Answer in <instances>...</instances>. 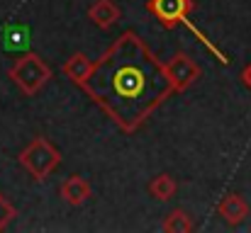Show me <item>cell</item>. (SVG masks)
I'll return each mask as SVG.
<instances>
[{"label": "cell", "instance_id": "obj_1", "mask_svg": "<svg viewBox=\"0 0 251 233\" xmlns=\"http://www.w3.org/2000/svg\"><path fill=\"white\" fill-rule=\"evenodd\" d=\"M81 87L122 131H137L173 95L166 66L134 32H125L93 64Z\"/></svg>", "mask_w": 251, "mask_h": 233}, {"label": "cell", "instance_id": "obj_2", "mask_svg": "<svg viewBox=\"0 0 251 233\" xmlns=\"http://www.w3.org/2000/svg\"><path fill=\"white\" fill-rule=\"evenodd\" d=\"M20 163H22V168H25L34 180H44V177H49V175L59 168L61 153H59V148H56L49 139L37 136L32 144H27V146L22 148Z\"/></svg>", "mask_w": 251, "mask_h": 233}, {"label": "cell", "instance_id": "obj_3", "mask_svg": "<svg viewBox=\"0 0 251 233\" xmlns=\"http://www.w3.org/2000/svg\"><path fill=\"white\" fill-rule=\"evenodd\" d=\"M51 78L49 66L42 61V56L37 54H25L22 59H17L10 68V80L25 92V95H37L47 80Z\"/></svg>", "mask_w": 251, "mask_h": 233}, {"label": "cell", "instance_id": "obj_4", "mask_svg": "<svg viewBox=\"0 0 251 233\" xmlns=\"http://www.w3.org/2000/svg\"><path fill=\"white\" fill-rule=\"evenodd\" d=\"M166 73L171 78V85H173V92H180V90H188L198 78H200V66L188 56V54H176L171 61L166 64Z\"/></svg>", "mask_w": 251, "mask_h": 233}, {"label": "cell", "instance_id": "obj_5", "mask_svg": "<svg viewBox=\"0 0 251 233\" xmlns=\"http://www.w3.org/2000/svg\"><path fill=\"white\" fill-rule=\"evenodd\" d=\"M147 10L164 27H176L193 10V0H149L147 2Z\"/></svg>", "mask_w": 251, "mask_h": 233}, {"label": "cell", "instance_id": "obj_6", "mask_svg": "<svg viewBox=\"0 0 251 233\" xmlns=\"http://www.w3.org/2000/svg\"><path fill=\"white\" fill-rule=\"evenodd\" d=\"M217 212H220V216H222L229 226H239V224L249 216V204L242 199V194L229 192V194H225L222 202L217 204Z\"/></svg>", "mask_w": 251, "mask_h": 233}, {"label": "cell", "instance_id": "obj_7", "mask_svg": "<svg viewBox=\"0 0 251 233\" xmlns=\"http://www.w3.org/2000/svg\"><path fill=\"white\" fill-rule=\"evenodd\" d=\"M61 197L71 204V207H81L85 199L90 197V185L81 175H71L61 182Z\"/></svg>", "mask_w": 251, "mask_h": 233}, {"label": "cell", "instance_id": "obj_8", "mask_svg": "<svg viewBox=\"0 0 251 233\" xmlns=\"http://www.w3.org/2000/svg\"><path fill=\"white\" fill-rule=\"evenodd\" d=\"M88 17H90L93 24H98L100 29H107V27H112V24L122 17V12H120V7H117L112 0H98V2L88 10Z\"/></svg>", "mask_w": 251, "mask_h": 233}, {"label": "cell", "instance_id": "obj_9", "mask_svg": "<svg viewBox=\"0 0 251 233\" xmlns=\"http://www.w3.org/2000/svg\"><path fill=\"white\" fill-rule=\"evenodd\" d=\"M90 68H93V61L85 54H74L64 64V76L69 78L71 83H76V85H83L88 73H90Z\"/></svg>", "mask_w": 251, "mask_h": 233}, {"label": "cell", "instance_id": "obj_10", "mask_svg": "<svg viewBox=\"0 0 251 233\" xmlns=\"http://www.w3.org/2000/svg\"><path fill=\"white\" fill-rule=\"evenodd\" d=\"M176 180L171 177V175H156L151 182H149V194L154 197V199H159V202H166L171 199L173 194H176Z\"/></svg>", "mask_w": 251, "mask_h": 233}, {"label": "cell", "instance_id": "obj_11", "mask_svg": "<svg viewBox=\"0 0 251 233\" xmlns=\"http://www.w3.org/2000/svg\"><path fill=\"white\" fill-rule=\"evenodd\" d=\"M193 229H195V224L183 209H173L166 216V221H164V231L168 233H188Z\"/></svg>", "mask_w": 251, "mask_h": 233}, {"label": "cell", "instance_id": "obj_12", "mask_svg": "<svg viewBox=\"0 0 251 233\" xmlns=\"http://www.w3.org/2000/svg\"><path fill=\"white\" fill-rule=\"evenodd\" d=\"M2 46L7 51H15V49H25L27 46V29L22 24H10L5 32H2Z\"/></svg>", "mask_w": 251, "mask_h": 233}, {"label": "cell", "instance_id": "obj_13", "mask_svg": "<svg viewBox=\"0 0 251 233\" xmlns=\"http://www.w3.org/2000/svg\"><path fill=\"white\" fill-rule=\"evenodd\" d=\"M12 216H15V207H12V204H10V202L2 197V194H0V231H2V229H5L10 221H12Z\"/></svg>", "mask_w": 251, "mask_h": 233}, {"label": "cell", "instance_id": "obj_14", "mask_svg": "<svg viewBox=\"0 0 251 233\" xmlns=\"http://www.w3.org/2000/svg\"><path fill=\"white\" fill-rule=\"evenodd\" d=\"M242 80H244V85L251 90V64L244 68V71H242Z\"/></svg>", "mask_w": 251, "mask_h": 233}]
</instances>
